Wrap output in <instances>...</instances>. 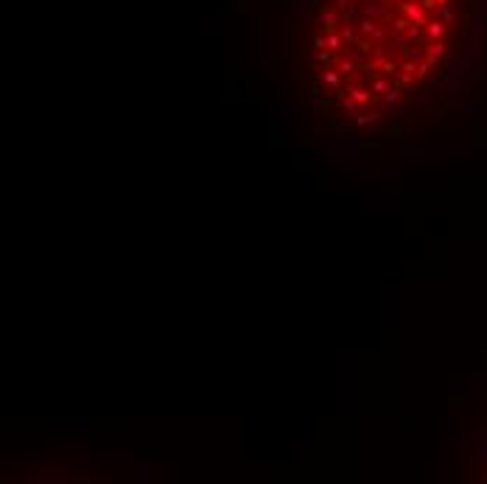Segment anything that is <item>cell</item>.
Listing matches in <instances>:
<instances>
[{"mask_svg": "<svg viewBox=\"0 0 487 484\" xmlns=\"http://www.w3.org/2000/svg\"><path fill=\"white\" fill-rule=\"evenodd\" d=\"M305 70L339 135H390L473 93L487 70V0H308Z\"/></svg>", "mask_w": 487, "mask_h": 484, "instance_id": "obj_1", "label": "cell"}]
</instances>
